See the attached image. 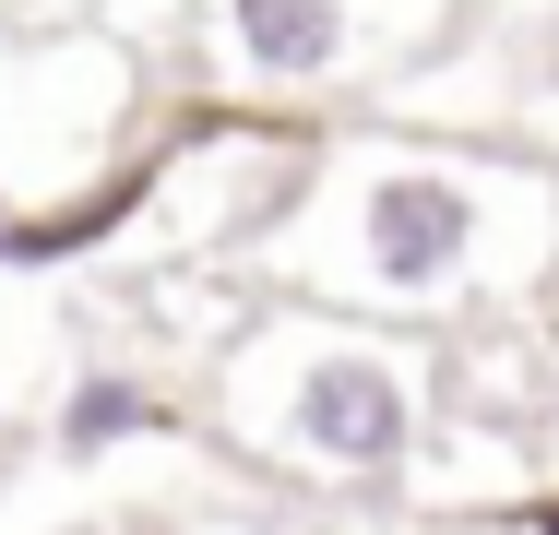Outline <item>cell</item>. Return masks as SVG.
Returning a JSON list of instances; mask_svg holds the SVG:
<instances>
[{"mask_svg": "<svg viewBox=\"0 0 559 535\" xmlns=\"http://www.w3.org/2000/svg\"><path fill=\"white\" fill-rule=\"evenodd\" d=\"M536 535H559V500H536Z\"/></svg>", "mask_w": 559, "mask_h": 535, "instance_id": "cell-5", "label": "cell"}, {"mask_svg": "<svg viewBox=\"0 0 559 535\" xmlns=\"http://www.w3.org/2000/svg\"><path fill=\"white\" fill-rule=\"evenodd\" d=\"M274 440L298 464H322V476H393L417 452V381L393 357H369V345H322V357H298Z\"/></svg>", "mask_w": 559, "mask_h": 535, "instance_id": "cell-2", "label": "cell"}, {"mask_svg": "<svg viewBox=\"0 0 559 535\" xmlns=\"http://www.w3.org/2000/svg\"><path fill=\"white\" fill-rule=\"evenodd\" d=\"M203 36H215L226 72H250V84H334L357 72L381 36H369V0H203Z\"/></svg>", "mask_w": 559, "mask_h": 535, "instance_id": "cell-3", "label": "cell"}, {"mask_svg": "<svg viewBox=\"0 0 559 535\" xmlns=\"http://www.w3.org/2000/svg\"><path fill=\"white\" fill-rule=\"evenodd\" d=\"M155 428V393L143 381H84L72 417H60V452H108V440H143Z\"/></svg>", "mask_w": 559, "mask_h": 535, "instance_id": "cell-4", "label": "cell"}, {"mask_svg": "<svg viewBox=\"0 0 559 535\" xmlns=\"http://www.w3.org/2000/svg\"><path fill=\"white\" fill-rule=\"evenodd\" d=\"M488 226H500V203L464 167H381L357 191V274L381 298H452L488 262Z\"/></svg>", "mask_w": 559, "mask_h": 535, "instance_id": "cell-1", "label": "cell"}]
</instances>
